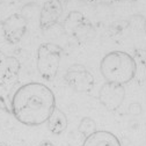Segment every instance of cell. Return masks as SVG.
I'll return each mask as SVG.
<instances>
[{
    "label": "cell",
    "mask_w": 146,
    "mask_h": 146,
    "mask_svg": "<svg viewBox=\"0 0 146 146\" xmlns=\"http://www.w3.org/2000/svg\"><path fill=\"white\" fill-rule=\"evenodd\" d=\"M66 84L77 93H89L94 86V77L84 65L73 64L65 74Z\"/></svg>",
    "instance_id": "4"
},
{
    "label": "cell",
    "mask_w": 146,
    "mask_h": 146,
    "mask_svg": "<svg viewBox=\"0 0 146 146\" xmlns=\"http://www.w3.org/2000/svg\"><path fill=\"white\" fill-rule=\"evenodd\" d=\"M40 146H53V144L51 141H49V140H44V141H42L40 144Z\"/></svg>",
    "instance_id": "11"
},
{
    "label": "cell",
    "mask_w": 146,
    "mask_h": 146,
    "mask_svg": "<svg viewBox=\"0 0 146 146\" xmlns=\"http://www.w3.org/2000/svg\"><path fill=\"white\" fill-rule=\"evenodd\" d=\"M129 113L131 114H135V115H138L141 113V106L139 103H132L130 107H129Z\"/></svg>",
    "instance_id": "10"
},
{
    "label": "cell",
    "mask_w": 146,
    "mask_h": 146,
    "mask_svg": "<svg viewBox=\"0 0 146 146\" xmlns=\"http://www.w3.org/2000/svg\"><path fill=\"white\" fill-rule=\"evenodd\" d=\"M135 62L139 68L143 70V73L146 74V50H137L135 54Z\"/></svg>",
    "instance_id": "9"
},
{
    "label": "cell",
    "mask_w": 146,
    "mask_h": 146,
    "mask_svg": "<svg viewBox=\"0 0 146 146\" xmlns=\"http://www.w3.org/2000/svg\"><path fill=\"white\" fill-rule=\"evenodd\" d=\"M82 146H121V143L111 132L96 131L85 139Z\"/></svg>",
    "instance_id": "6"
},
{
    "label": "cell",
    "mask_w": 146,
    "mask_h": 146,
    "mask_svg": "<svg viewBox=\"0 0 146 146\" xmlns=\"http://www.w3.org/2000/svg\"><path fill=\"white\" fill-rule=\"evenodd\" d=\"M100 70L106 81L124 85L135 77L137 67L135 58L127 53L113 51L102 58Z\"/></svg>",
    "instance_id": "2"
},
{
    "label": "cell",
    "mask_w": 146,
    "mask_h": 146,
    "mask_svg": "<svg viewBox=\"0 0 146 146\" xmlns=\"http://www.w3.org/2000/svg\"><path fill=\"white\" fill-rule=\"evenodd\" d=\"M56 108L52 90L40 82L21 86L12 98L8 113L25 125L36 126L45 123Z\"/></svg>",
    "instance_id": "1"
},
{
    "label": "cell",
    "mask_w": 146,
    "mask_h": 146,
    "mask_svg": "<svg viewBox=\"0 0 146 146\" xmlns=\"http://www.w3.org/2000/svg\"><path fill=\"white\" fill-rule=\"evenodd\" d=\"M125 96V90L123 85L114 82H104L100 89L99 100L102 106H104L109 110H116L122 104Z\"/></svg>",
    "instance_id": "5"
},
{
    "label": "cell",
    "mask_w": 146,
    "mask_h": 146,
    "mask_svg": "<svg viewBox=\"0 0 146 146\" xmlns=\"http://www.w3.org/2000/svg\"><path fill=\"white\" fill-rule=\"evenodd\" d=\"M63 49L53 43H43L37 51V70L43 79L52 80L56 77L63 54Z\"/></svg>",
    "instance_id": "3"
},
{
    "label": "cell",
    "mask_w": 146,
    "mask_h": 146,
    "mask_svg": "<svg viewBox=\"0 0 146 146\" xmlns=\"http://www.w3.org/2000/svg\"><path fill=\"white\" fill-rule=\"evenodd\" d=\"M78 130L79 132L85 137H89L90 135H93L94 132H96V124L95 122L92 119V118H89V117H85L81 119L80 124H79V127H78Z\"/></svg>",
    "instance_id": "8"
},
{
    "label": "cell",
    "mask_w": 146,
    "mask_h": 146,
    "mask_svg": "<svg viewBox=\"0 0 146 146\" xmlns=\"http://www.w3.org/2000/svg\"><path fill=\"white\" fill-rule=\"evenodd\" d=\"M48 122V127L49 130L53 135H60L63 133L66 127H67V117L66 115L60 110V109L54 108V110L50 115Z\"/></svg>",
    "instance_id": "7"
},
{
    "label": "cell",
    "mask_w": 146,
    "mask_h": 146,
    "mask_svg": "<svg viewBox=\"0 0 146 146\" xmlns=\"http://www.w3.org/2000/svg\"><path fill=\"white\" fill-rule=\"evenodd\" d=\"M0 146H4V145H0Z\"/></svg>",
    "instance_id": "12"
}]
</instances>
